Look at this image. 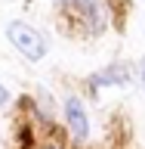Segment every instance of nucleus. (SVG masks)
Returning a JSON list of instances; mask_svg holds the SVG:
<instances>
[{
    "instance_id": "nucleus-1",
    "label": "nucleus",
    "mask_w": 145,
    "mask_h": 149,
    "mask_svg": "<svg viewBox=\"0 0 145 149\" xmlns=\"http://www.w3.org/2000/svg\"><path fill=\"white\" fill-rule=\"evenodd\" d=\"M6 37L12 40V47L16 50H22V56L25 59H43V53H46V40L40 34H37L31 25H22V22H12V25L6 28Z\"/></svg>"
},
{
    "instance_id": "nucleus-2",
    "label": "nucleus",
    "mask_w": 145,
    "mask_h": 149,
    "mask_svg": "<svg viewBox=\"0 0 145 149\" xmlns=\"http://www.w3.org/2000/svg\"><path fill=\"white\" fill-rule=\"evenodd\" d=\"M65 118H68V124H71L74 137L87 140V134H90V121H87V112H83V106H80L77 96H68V100H65Z\"/></svg>"
},
{
    "instance_id": "nucleus-3",
    "label": "nucleus",
    "mask_w": 145,
    "mask_h": 149,
    "mask_svg": "<svg viewBox=\"0 0 145 149\" xmlns=\"http://www.w3.org/2000/svg\"><path fill=\"white\" fill-rule=\"evenodd\" d=\"M105 84H127V68L124 65H114V68H108V72H102L93 78V87H105Z\"/></svg>"
},
{
    "instance_id": "nucleus-4",
    "label": "nucleus",
    "mask_w": 145,
    "mask_h": 149,
    "mask_svg": "<svg viewBox=\"0 0 145 149\" xmlns=\"http://www.w3.org/2000/svg\"><path fill=\"white\" fill-rule=\"evenodd\" d=\"M6 100H9V93H6V87L0 84V106H6Z\"/></svg>"
},
{
    "instance_id": "nucleus-5",
    "label": "nucleus",
    "mask_w": 145,
    "mask_h": 149,
    "mask_svg": "<svg viewBox=\"0 0 145 149\" xmlns=\"http://www.w3.org/2000/svg\"><path fill=\"white\" fill-rule=\"evenodd\" d=\"M142 87H145V65H142Z\"/></svg>"
},
{
    "instance_id": "nucleus-6",
    "label": "nucleus",
    "mask_w": 145,
    "mask_h": 149,
    "mask_svg": "<svg viewBox=\"0 0 145 149\" xmlns=\"http://www.w3.org/2000/svg\"><path fill=\"white\" fill-rule=\"evenodd\" d=\"M46 149H56V146H46Z\"/></svg>"
}]
</instances>
